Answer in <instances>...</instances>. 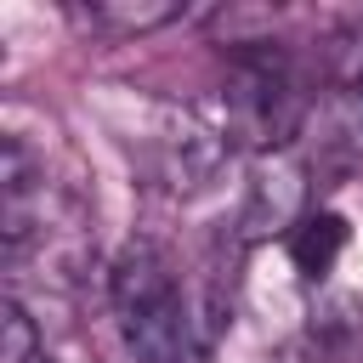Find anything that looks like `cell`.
<instances>
[{"label": "cell", "instance_id": "cell-1", "mask_svg": "<svg viewBox=\"0 0 363 363\" xmlns=\"http://www.w3.org/2000/svg\"><path fill=\"white\" fill-rule=\"evenodd\" d=\"M108 306L136 363H210V335L182 301L176 267L159 244L130 238L108 272Z\"/></svg>", "mask_w": 363, "mask_h": 363}, {"label": "cell", "instance_id": "cell-2", "mask_svg": "<svg viewBox=\"0 0 363 363\" xmlns=\"http://www.w3.org/2000/svg\"><path fill=\"white\" fill-rule=\"evenodd\" d=\"M227 142L233 147H261V153H284V142L295 136L301 113H306V91H301V68L284 45L272 40H233L227 57Z\"/></svg>", "mask_w": 363, "mask_h": 363}, {"label": "cell", "instance_id": "cell-3", "mask_svg": "<svg viewBox=\"0 0 363 363\" xmlns=\"http://www.w3.org/2000/svg\"><path fill=\"white\" fill-rule=\"evenodd\" d=\"M227 153H233L227 130L204 125L193 108H153L147 130L136 136V164H142L147 187L164 193V199H193V193H204V187L221 176Z\"/></svg>", "mask_w": 363, "mask_h": 363}, {"label": "cell", "instance_id": "cell-4", "mask_svg": "<svg viewBox=\"0 0 363 363\" xmlns=\"http://www.w3.org/2000/svg\"><path fill=\"white\" fill-rule=\"evenodd\" d=\"M301 204H306V170L301 159L289 153H267L250 176V193H244V210H238V238H267V233H295L301 221Z\"/></svg>", "mask_w": 363, "mask_h": 363}, {"label": "cell", "instance_id": "cell-5", "mask_svg": "<svg viewBox=\"0 0 363 363\" xmlns=\"http://www.w3.org/2000/svg\"><path fill=\"white\" fill-rule=\"evenodd\" d=\"M346 238H352V233H346V216H335V210H312V216H301L295 233H289V261H295V272L312 278V284H323V278L335 272Z\"/></svg>", "mask_w": 363, "mask_h": 363}, {"label": "cell", "instance_id": "cell-6", "mask_svg": "<svg viewBox=\"0 0 363 363\" xmlns=\"http://www.w3.org/2000/svg\"><path fill=\"white\" fill-rule=\"evenodd\" d=\"M170 17H182L176 0H96V6H85V23H96L108 34H147V28H164Z\"/></svg>", "mask_w": 363, "mask_h": 363}, {"label": "cell", "instance_id": "cell-7", "mask_svg": "<svg viewBox=\"0 0 363 363\" xmlns=\"http://www.w3.org/2000/svg\"><path fill=\"white\" fill-rule=\"evenodd\" d=\"M40 357H45V340L28 318V306L17 295H6V306H0V363H40Z\"/></svg>", "mask_w": 363, "mask_h": 363}, {"label": "cell", "instance_id": "cell-8", "mask_svg": "<svg viewBox=\"0 0 363 363\" xmlns=\"http://www.w3.org/2000/svg\"><path fill=\"white\" fill-rule=\"evenodd\" d=\"M346 136L363 147V74L346 85Z\"/></svg>", "mask_w": 363, "mask_h": 363}, {"label": "cell", "instance_id": "cell-9", "mask_svg": "<svg viewBox=\"0 0 363 363\" xmlns=\"http://www.w3.org/2000/svg\"><path fill=\"white\" fill-rule=\"evenodd\" d=\"M74 363H102V357H96V352H79V357H74Z\"/></svg>", "mask_w": 363, "mask_h": 363}]
</instances>
